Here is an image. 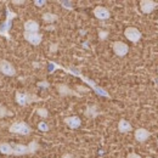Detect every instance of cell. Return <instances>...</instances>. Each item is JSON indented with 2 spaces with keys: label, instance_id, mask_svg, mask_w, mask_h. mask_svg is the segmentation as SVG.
<instances>
[{
  "label": "cell",
  "instance_id": "obj_1",
  "mask_svg": "<svg viewBox=\"0 0 158 158\" xmlns=\"http://www.w3.org/2000/svg\"><path fill=\"white\" fill-rule=\"evenodd\" d=\"M49 64H50V69H49L50 73H52L55 69H62V71H64V72H67V73H69V74H72V76H76V77L80 78L84 83H86L98 95L103 96V98H107V99H111V95L107 93V90H105L103 88L99 86L94 80H91V79L88 78V77H84L83 74H80V72H79L78 69H76V68H64V67L60 66L56 62H52V61H49Z\"/></svg>",
  "mask_w": 158,
  "mask_h": 158
},
{
  "label": "cell",
  "instance_id": "obj_2",
  "mask_svg": "<svg viewBox=\"0 0 158 158\" xmlns=\"http://www.w3.org/2000/svg\"><path fill=\"white\" fill-rule=\"evenodd\" d=\"M17 17V14L11 11V9L9 6H6V20L5 22L1 24L0 27V32L6 37V39H10V34H9V31L11 28V23H12V20Z\"/></svg>",
  "mask_w": 158,
  "mask_h": 158
},
{
  "label": "cell",
  "instance_id": "obj_3",
  "mask_svg": "<svg viewBox=\"0 0 158 158\" xmlns=\"http://www.w3.org/2000/svg\"><path fill=\"white\" fill-rule=\"evenodd\" d=\"M9 131L19 135H29L32 133V128L26 122H15L9 127Z\"/></svg>",
  "mask_w": 158,
  "mask_h": 158
},
{
  "label": "cell",
  "instance_id": "obj_4",
  "mask_svg": "<svg viewBox=\"0 0 158 158\" xmlns=\"http://www.w3.org/2000/svg\"><path fill=\"white\" fill-rule=\"evenodd\" d=\"M15 98H16V102L20 106H27L35 101H41L40 98H38L34 94H31V93H16Z\"/></svg>",
  "mask_w": 158,
  "mask_h": 158
},
{
  "label": "cell",
  "instance_id": "obj_5",
  "mask_svg": "<svg viewBox=\"0 0 158 158\" xmlns=\"http://www.w3.org/2000/svg\"><path fill=\"white\" fill-rule=\"evenodd\" d=\"M124 35H125L127 39L129 40V41H131V43H138L139 40L141 39V37H142L141 32L139 31L138 28H135V27H128V28H125Z\"/></svg>",
  "mask_w": 158,
  "mask_h": 158
},
{
  "label": "cell",
  "instance_id": "obj_6",
  "mask_svg": "<svg viewBox=\"0 0 158 158\" xmlns=\"http://www.w3.org/2000/svg\"><path fill=\"white\" fill-rule=\"evenodd\" d=\"M158 6V4L153 0H141L140 1V10L145 15H150L155 11V9Z\"/></svg>",
  "mask_w": 158,
  "mask_h": 158
},
{
  "label": "cell",
  "instance_id": "obj_7",
  "mask_svg": "<svg viewBox=\"0 0 158 158\" xmlns=\"http://www.w3.org/2000/svg\"><path fill=\"white\" fill-rule=\"evenodd\" d=\"M112 49H113V52L117 56H119V57H123V56H125L129 52L128 44H125L123 41H114V43H112Z\"/></svg>",
  "mask_w": 158,
  "mask_h": 158
},
{
  "label": "cell",
  "instance_id": "obj_8",
  "mask_svg": "<svg viewBox=\"0 0 158 158\" xmlns=\"http://www.w3.org/2000/svg\"><path fill=\"white\" fill-rule=\"evenodd\" d=\"M57 93L60 94V96H77V98H80L81 95L77 93L76 90H73V89H71L68 85H66V84H57Z\"/></svg>",
  "mask_w": 158,
  "mask_h": 158
},
{
  "label": "cell",
  "instance_id": "obj_9",
  "mask_svg": "<svg viewBox=\"0 0 158 158\" xmlns=\"http://www.w3.org/2000/svg\"><path fill=\"white\" fill-rule=\"evenodd\" d=\"M0 72L7 77H12L16 74V69L15 67L11 64V62L6 61V60H1L0 61Z\"/></svg>",
  "mask_w": 158,
  "mask_h": 158
},
{
  "label": "cell",
  "instance_id": "obj_10",
  "mask_svg": "<svg viewBox=\"0 0 158 158\" xmlns=\"http://www.w3.org/2000/svg\"><path fill=\"white\" fill-rule=\"evenodd\" d=\"M94 16L98 19V20L105 21L108 20L111 17V12L108 9H106L105 6H96L94 9Z\"/></svg>",
  "mask_w": 158,
  "mask_h": 158
},
{
  "label": "cell",
  "instance_id": "obj_11",
  "mask_svg": "<svg viewBox=\"0 0 158 158\" xmlns=\"http://www.w3.org/2000/svg\"><path fill=\"white\" fill-rule=\"evenodd\" d=\"M23 37H24V39L27 40L29 44H32L34 46L39 45L40 43H41V40H43V35L40 33H28V32H24Z\"/></svg>",
  "mask_w": 158,
  "mask_h": 158
},
{
  "label": "cell",
  "instance_id": "obj_12",
  "mask_svg": "<svg viewBox=\"0 0 158 158\" xmlns=\"http://www.w3.org/2000/svg\"><path fill=\"white\" fill-rule=\"evenodd\" d=\"M134 136H135V140H136L138 142H145V141H147V140L150 139L151 133H150L147 129H145V128H139V129L135 130Z\"/></svg>",
  "mask_w": 158,
  "mask_h": 158
},
{
  "label": "cell",
  "instance_id": "obj_13",
  "mask_svg": "<svg viewBox=\"0 0 158 158\" xmlns=\"http://www.w3.org/2000/svg\"><path fill=\"white\" fill-rule=\"evenodd\" d=\"M63 122L66 123V125L71 129H78L81 125V119L78 116H71V117H66L63 119Z\"/></svg>",
  "mask_w": 158,
  "mask_h": 158
},
{
  "label": "cell",
  "instance_id": "obj_14",
  "mask_svg": "<svg viewBox=\"0 0 158 158\" xmlns=\"http://www.w3.org/2000/svg\"><path fill=\"white\" fill-rule=\"evenodd\" d=\"M24 32H28V33H39V24L38 22L34 20H28L24 22Z\"/></svg>",
  "mask_w": 158,
  "mask_h": 158
},
{
  "label": "cell",
  "instance_id": "obj_15",
  "mask_svg": "<svg viewBox=\"0 0 158 158\" xmlns=\"http://www.w3.org/2000/svg\"><path fill=\"white\" fill-rule=\"evenodd\" d=\"M12 150H14V153L15 156H24V155H31L29 153V148H28V145H22V143H15L12 146Z\"/></svg>",
  "mask_w": 158,
  "mask_h": 158
},
{
  "label": "cell",
  "instance_id": "obj_16",
  "mask_svg": "<svg viewBox=\"0 0 158 158\" xmlns=\"http://www.w3.org/2000/svg\"><path fill=\"white\" fill-rule=\"evenodd\" d=\"M101 113H102V111L100 110L99 106H96V105H90V106H88L86 110H85V112H84V114H85L86 117H89V118H96Z\"/></svg>",
  "mask_w": 158,
  "mask_h": 158
},
{
  "label": "cell",
  "instance_id": "obj_17",
  "mask_svg": "<svg viewBox=\"0 0 158 158\" xmlns=\"http://www.w3.org/2000/svg\"><path fill=\"white\" fill-rule=\"evenodd\" d=\"M133 130V127H131V124L127 120V119H120L118 122V131L119 133H123V134H125V133H130Z\"/></svg>",
  "mask_w": 158,
  "mask_h": 158
},
{
  "label": "cell",
  "instance_id": "obj_18",
  "mask_svg": "<svg viewBox=\"0 0 158 158\" xmlns=\"http://www.w3.org/2000/svg\"><path fill=\"white\" fill-rule=\"evenodd\" d=\"M0 153L1 155H6V156H10L14 153V150H12V146L7 142H0Z\"/></svg>",
  "mask_w": 158,
  "mask_h": 158
},
{
  "label": "cell",
  "instance_id": "obj_19",
  "mask_svg": "<svg viewBox=\"0 0 158 158\" xmlns=\"http://www.w3.org/2000/svg\"><path fill=\"white\" fill-rule=\"evenodd\" d=\"M57 15L52 14V12H45L43 14V21L46 22V23H54L55 21H57Z\"/></svg>",
  "mask_w": 158,
  "mask_h": 158
},
{
  "label": "cell",
  "instance_id": "obj_20",
  "mask_svg": "<svg viewBox=\"0 0 158 158\" xmlns=\"http://www.w3.org/2000/svg\"><path fill=\"white\" fill-rule=\"evenodd\" d=\"M28 148H29V153H31V155L35 153V152L40 148L38 141H31V142L28 143Z\"/></svg>",
  "mask_w": 158,
  "mask_h": 158
},
{
  "label": "cell",
  "instance_id": "obj_21",
  "mask_svg": "<svg viewBox=\"0 0 158 158\" xmlns=\"http://www.w3.org/2000/svg\"><path fill=\"white\" fill-rule=\"evenodd\" d=\"M35 112H37V114L39 117H41V118H48L49 117V111L46 108H37Z\"/></svg>",
  "mask_w": 158,
  "mask_h": 158
},
{
  "label": "cell",
  "instance_id": "obj_22",
  "mask_svg": "<svg viewBox=\"0 0 158 158\" xmlns=\"http://www.w3.org/2000/svg\"><path fill=\"white\" fill-rule=\"evenodd\" d=\"M7 116H12V112H10L7 108H5L2 105H0V118L7 117Z\"/></svg>",
  "mask_w": 158,
  "mask_h": 158
},
{
  "label": "cell",
  "instance_id": "obj_23",
  "mask_svg": "<svg viewBox=\"0 0 158 158\" xmlns=\"http://www.w3.org/2000/svg\"><path fill=\"white\" fill-rule=\"evenodd\" d=\"M108 35H110L108 31H103V29H99V38H100V40H106L107 38H108Z\"/></svg>",
  "mask_w": 158,
  "mask_h": 158
},
{
  "label": "cell",
  "instance_id": "obj_24",
  "mask_svg": "<svg viewBox=\"0 0 158 158\" xmlns=\"http://www.w3.org/2000/svg\"><path fill=\"white\" fill-rule=\"evenodd\" d=\"M59 4H61L64 9H68V10H73V5L71 1H64V0H60Z\"/></svg>",
  "mask_w": 158,
  "mask_h": 158
},
{
  "label": "cell",
  "instance_id": "obj_25",
  "mask_svg": "<svg viewBox=\"0 0 158 158\" xmlns=\"http://www.w3.org/2000/svg\"><path fill=\"white\" fill-rule=\"evenodd\" d=\"M38 129H39L40 131H49V125L45 123V122H40L39 124H38Z\"/></svg>",
  "mask_w": 158,
  "mask_h": 158
},
{
  "label": "cell",
  "instance_id": "obj_26",
  "mask_svg": "<svg viewBox=\"0 0 158 158\" xmlns=\"http://www.w3.org/2000/svg\"><path fill=\"white\" fill-rule=\"evenodd\" d=\"M45 4H46V1H45V0H34V5H37L38 7L44 6Z\"/></svg>",
  "mask_w": 158,
  "mask_h": 158
},
{
  "label": "cell",
  "instance_id": "obj_27",
  "mask_svg": "<svg viewBox=\"0 0 158 158\" xmlns=\"http://www.w3.org/2000/svg\"><path fill=\"white\" fill-rule=\"evenodd\" d=\"M38 86H39V88H45V89H46V88L50 86V83H48V81H39V83H38Z\"/></svg>",
  "mask_w": 158,
  "mask_h": 158
},
{
  "label": "cell",
  "instance_id": "obj_28",
  "mask_svg": "<svg viewBox=\"0 0 158 158\" xmlns=\"http://www.w3.org/2000/svg\"><path fill=\"white\" fill-rule=\"evenodd\" d=\"M127 158H142V157L140 155H138V153H135V152H130V153H128Z\"/></svg>",
  "mask_w": 158,
  "mask_h": 158
},
{
  "label": "cell",
  "instance_id": "obj_29",
  "mask_svg": "<svg viewBox=\"0 0 158 158\" xmlns=\"http://www.w3.org/2000/svg\"><path fill=\"white\" fill-rule=\"evenodd\" d=\"M77 93L78 91H84V93H89V89H86V88H84V86H80V85H78L77 86V90H76Z\"/></svg>",
  "mask_w": 158,
  "mask_h": 158
},
{
  "label": "cell",
  "instance_id": "obj_30",
  "mask_svg": "<svg viewBox=\"0 0 158 158\" xmlns=\"http://www.w3.org/2000/svg\"><path fill=\"white\" fill-rule=\"evenodd\" d=\"M57 49H59V45H57V44H51V45H50V51H51V52L56 51Z\"/></svg>",
  "mask_w": 158,
  "mask_h": 158
},
{
  "label": "cell",
  "instance_id": "obj_31",
  "mask_svg": "<svg viewBox=\"0 0 158 158\" xmlns=\"http://www.w3.org/2000/svg\"><path fill=\"white\" fill-rule=\"evenodd\" d=\"M61 158H74V157H73V155H71V153H64V155H62Z\"/></svg>",
  "mask_w": 158,
  "mask_h": 158
},
{
  "label": "cell",
  "instance_id": "obj_32",
  "mask_svg": "<svg viewBox=\"0 0 158 158\" xmlns=\"http://www.w3.org/2000/svg\"><path fill=\"white\" fill-rule=\"evenodd\" d=\"M12 2H14V4H24L26 1H23V0H21V1H17V0H14Z\"/></svg>",
  "mask_w": 158,
  "mask_h": 158
},
{
  "label": "cell",
  "instance_id": "obj_33",
  "mask_svg": "<svg viewBox=\"0 0 158 158\" xmlns=\"http://www.w3.org/2000/svg\"><path fill=\"white\" fill-rule=\"evenodd\" d=\"M33 66H34V67H39V64H38V62H34V63H33Z\"/></svg>",
  "mask_w": 158,
  "mask_h": 158
},
{
  "label": "cell",
  "instance_id": "obj_34",
  "mask_svg": "<svg viewBox=\"0 0 158 158\" xmlns=\"http://www.w3.org/2000/svg\"><path fill=\"white\" fill-rule=\"evenodd\" d=\"M0 35H1V37H5V35H4V34H2V33H1V32H0Z\"/></svg>",
  "mask_w": 158,
  "mask_h": 158
},
{
  "label": "cell",
  "instance_id": "obj_35",
  "mask_svg": "<svg viewBox=\"0 0 158 158\" xmlns=\"http://www.w3.org/2000/svg\"><path fill=\"white\" fill-rule=\"evenodd\" d=\"M156 22H157V24H158V19H157V21H156Z\"/></svg>",
  "mask_w": 158,
  "mask_h": 158
},
{
  "label": "cell",
  "instance_id": "obj_36",
  "mask_svg": "<svg viewBox=\"0 0 158 158\" xmlns=\"http://www.w3.org/2000/svg\"><path fill=\"white\" fill-rule=\"evenodd\" d=\"M157 146H158V139H157Z\"/></svg>",
  "mask_w": 158,
  "mask_h": 158
},
{
  "label": "cell",
  "instance_id": "obj_37",
  "mask_svg": "<svg viewBox=\"0 0 158 158\" xmlns=\"http://www.w3.org/2000/svg\"><path fill=\"white\" fill-rule=\"evenodd\" d=\"M146 158H152V157H146Z\"/></svg>",
  "mask_w": 158,
  "mask_h": 158
},
{
  "label": "cell",
  "instance_id": "obj_38",
  "mask_svg": "<svg viewBox=\"0 0 158 158\" xmlns=\"http://www.w3.org/2000/svg\"><path fill=\"white\" fill-rule=\"evenodd\" d=\"M157 72H158V66H157Z\"/></svg>",
  "mask_w": 158,
  "mask_h": 158
}]
</instances>
